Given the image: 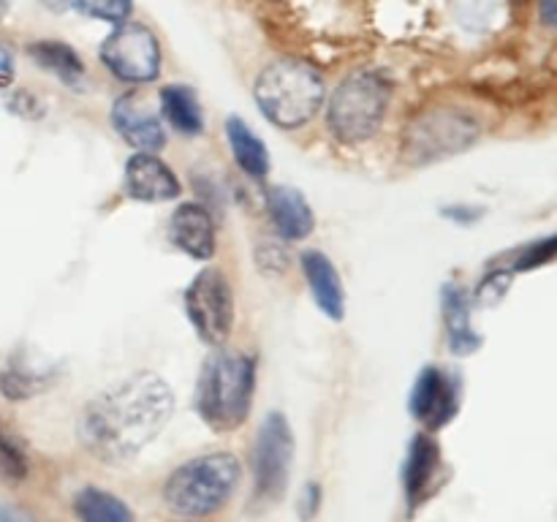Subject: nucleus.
Listing matches in <instances>:
<instances>
[{"label":"nucleus","mask_w":557,"mask_h":522,"mask_svg":"<svg viewBox=\"0 0 557 522\" xmlns=\"http://www.w3.org/2000/svg\"><path fill=\"white\" fill-rule=\"evenodd\" d=\"M256 389L253 359L239 351H215L196 386V411L218 433L243 427Z\"/></svg>","instance_id":"f03ea898"},{"label":"nucleus","mask_w":557,"mask_h":522,"mask_svg":"<svg viewBox=\"0 0 557 522\" xmlns=\"http://www.w3.org/2000/svg\"><path fill=\"white\" fill-rule=\"evenodd\" d=\"M163 120L177 130L180 136H199L205 130L199 98L185 85H169L161 90Z\"/></svg>","instance_id":"6ab92c4d"},{"label":"nucleus","mask_w":557,"mask_h":522,"mask_svg":"<svg viewBox=\"0 0 557 522\" xmlns=\"http://www.w3.org/2000/svg\"><path fill=\"white\" fill-rule=\"evenodd\" d=\"M226 139L234 152V161L239 163V169H243L248 177L267 179V174H270V152H267L264 141L250 130V125L245 123V120H226Z\"/></svg>","instance_id":"a211bd4d"},{"label":"nucleus","mask_w":557,"mask_h":522,"mask_svg":"<svg viewBox=\"0 0 557 522\" xmlns=\"http://www.w3.org/2000/svg\"><path fill=\"white\" fill-rule=\"evenodd\" d=\"M27 54L41 65L44 71H49L52 76L63 79L65 85H76V82L85 76V63L76 54L74 47H69L65 41H33L27 47Z\"/></svg>","instance_id":"aec40b11"},{"label":"nucleus","mask_w":557,"mask_h":522,"mask_svg":"<svg viewBox=\"0 0 557 522\" xmlns=\"http://www.w3.org/2000/svg\"><path fill=\"white\" fill-rule=\"evenodd\" d=\"M185 313L201 340L221 346L234 321V297L226 275L218 270L199 272L185 291Z\"/></svg>","instance_id":"1a4fd4ad"},{"label":"nucleus","mask_w":557,"mask_h":522,"mask_svg":"<svg viewBox=\"0 0 557 522\" xmlns=\"http://www.w3.org/2000/svg\"><path fill=\"white\" fill-rule=\"evenodd\" d=\"M183 185L172 166L161 161L156 152H136L125 163V194L136 201H172L177 199Z\"/></svg>","instance_id":"9b49d317"},{"label":"nucleus","mask_w":557,"mask_h":522,"mask_svg":"<svg viewBox=\"0 0 557 522\" xmlns=\"http://www.w3.org/2000/svg\"><path fill=\"white\" fill-rule=\"evenodd\" d=\"M41 5L44 9L54 11V14H63V11L71 5V0H41Z\"/></svg>","instance_id":"c756f323"},{"label":"nucleus","mask_w":557,"mask_h":522,"mask_svg":"<svg viewBox=\"0 0 557 522\" xmlns=\"http://www.w3.org/2000/svg\"><path fill=\"white\" fill-rule=\"evenodd\" d=\"M0 522H30V520H27V517H22L20 511H14V509H9V506L0 504Z\"/></svg>","instance_id":"c85d7f7f"},{"label":"nucleus","mask_w":557,"mask_h":522,"mask_svg":"<svg viewBox=\"0 0 557 522\" xmlns=\"http://www.w3.org/2000/svg\"><path fill=\"white\" fill-rule=\"evenodd\" d=\"M444 321H446V335H449V346L457 357H468V353L476 351L482 337L473 332L471 299H468L466 288L460 286L444 288Z\"/></svg>","instance_id":"dca6fc26"},{"label":"nucleus","mask_w":557,"mask_h":522,"mask_svg":"<svg viewBox=\"0 0 557 522\" xmlns=\"http://www.w3.org/2000/svg\"><path fill=\"white\" fill-rule=\"evenodd\" d=\"M14 82V54L0 44V90Z\"/></svg>","instance_id":"a878e982"},{"label":"nucleus","mask_w":557,"mask_h":522,"mask_svg":"<svg viewBox=\"0 0 557 522\" xmlns=\"http://www.w3.org/2000/svg\"><path fill=\"white\" fill-rule=\"evenodd\" d=\"M239 482L237 457L218 455L196 457L169 476L163 487V500L172 511L183 517H207L223 509Z\"/></svg>","instance_id":"20e7f679"},{"label":"nucleus","mask_w":557,"mask_h":522,"mask_svg":"<svg viewBox=\"0 0 557 522\" xmlns=\"http://www.w3.org/2000/svg\"><path fill=\"white\" fill-rule=\"evenodd\" d=\"M172 411V386L152 373H136L101 391L85 408L79 438L98 460L123 462L166 427Z\"/></svg>","instance_id":"f257e3e1"},{"label":"nucleus","mask_w":557,"mask_h":522,"mask_svg":"<svg viewBox=\"0 0 557 522\" xmlns=\"http://www.w3.org/2000/svg\"><path fill=\"white\" fill-rule=\"evenodd\" d=\"M294 435L283 413H270L253 446V500L275 504L288 487Z\"/></svg>","instance_id":"6e6552de"},{"label":"nucleus","mask_w":557,"mask_h":522,"mask_svg":"<svg viewBox=\"0 0 557 522\" xmlns=\"http://www.w3.org/2000/svg\"><path fill=\"white\" fill-rule=\"evenodd\" d=\"M319 500H321V489L315 487V484H310L308 489H305V506H308V509H305V517H313L315 514V509H319Z\"/></svg>","instance_id":"cd10ccee"},{"label":"nucleus","mask_w":557,"mask_h":522,"mask_svg":"<svg viewBox=\"0 0 557 522\" xmlns=\"http://www.w3.org/2000/svg\"><path fill=\"white\" fill-rule=\"evenodd\" d=\"M74 511L82 522H134V514L117 495L96 487H87L76 495Z\"/></svg>","instance_id":"412c9836"},{"label":"nucleus","mask_w":557,"mask_h":522,"mask_svg":"<svg viewBox=\"0 0 557 522\" xmlns=\"http://www.w3.org/2000/svg\"><path fill=\"white\" fill-rule=\"evenodd\" d=\"M302 270L321 313L330 315L332 321H341L346 315V294H343V283L335 264L319 250H308L302 256Z\"/></svg>","instance_id":"2eb2a0df"},{"label":"nucleus","mask_w":557,"mask_h":522,"mask_svg":"<svg viewBox=\"0 0 557 522\" xmlns=\"http://www.w3.org/2000/svg\"><path fill=\"white\" fill-rule=\"evenodd\" d=\"M0 476H5L9 482H22L27 476L25 451L20 449V444L3 427H0Z\"/></svg>","instance_id":"b1692460"},{"label":"nucleus","mask_w":557,"mask_h":522,"mask_svg":"<svg viewBox=\"0 0 557 522\" xmlns=\"http://www.w3.org/2000/svg\"><path fill=\"white\" fill-rule=\"evenodd\" d=\"M101 60L120 82L147 85L161 74V44L156 33L136 22L114 27L101 44Z\"/></svg>","instance_id":"0eeeda50"},{"label":"nucleus","mask_w":557,"mask_h":522,"mask_svg":"<svg viewBox=\"0 0 557 522\" xmlns=\"http://www.w3.org/2000/svg\"><path fill=\"white\" fill-rule=\"evenodd\" d=\"M79 14L90 16V20L112 22V25H123L128 22L131 11H134V3L131 0H71Z\"/></svg>","instance_id":"5701e85b"},{"label":"nucleus","mask_w":557,"mask_h":522,"mask_svg":"<svg viewBox=\"0 0 557 522\" xmlns=\"http://www.w3.org/2000/svg\"><path fill=\"white\" fill-rule=\"evenodd\" d=\"M169 237L190 259L207 261L215 256V226L201 204L177 207L169 223Z\"/></svg>","instance_id":"ddd939ff"},{"label":"nucleus","mask_w":557,"mask_h":522,"mask_svg":"<svg viewBox=\"0 0 557 522\" xmlns=\"http://www.w3.org/2000/svg\"><path fill=\"white\" fill-rule=\"evenodd\" d=\"M324 79L319 71L299 60H277L256 79V103L277 128H299L324 103Z\"/></svg>","instance_id":"7ed1b4c3"},{"label":"nucleus","mask_w":557,"mask_h":522,"mask_svg":"<svg viewBox=\"0 0 557 522\" xmlns=\"http://www.w3.org/2000/svg\"><path fill=\"white\" fill-rule=\"evenodd\" d=\"M555 259H557V234L525 245V248L515 256V266H511V270H517V272L539 270V266L549 264V261H555Z\"/></svg>","instance_id":"393cba45"},{"label":"nucleus","mask_w":557,"mask_h":522,"mask_svg":"<svg viewBox=\"0 0 557 522\" xmlns=\"http://www.w3.org/2000/svg\"><path fill=\"white\" fill-rule=\"evenodd\" d=\"M49 384V375L44 370H30V368H5L0 373V391H3L9 400H25L33 397L36 391H41Z\"/></svg>","instance_id":"4be33fe9"},{"label":"nucleus","mask_w":557,"mask_h":522,"mask_svg":"<svg viewBox=\"0 0 557 522\" xmlns=\"http://www.w3.org/2000/svg\"><path fill=\"white\" fill-rule=\"evenodd\" d=\"M389 107V87L379 74L357 71L337 85L330 101V130L341 141L357 145L381 128Z\"/></svg>","instance_id":"39448f33"},{"label":"nucleus","mask_w":557,"mask_h":522,"mask_svg":"<svg viewBox=\"0 0 557 522\" xmlns=\"http://www.w3.org/2000/svg\"><path fill=\"white\" fill-rule=\"evenodd\" d=\"M267 212H270L272 228L277 232V237H283L286 243L305 239L315 226V217L308 199L299 190L286 188V185L270 190V196H267Z\"/></svg>","instance_id":"4468645a"},{"label":"nucleus","mask_w":557,"mask_h":522,"mask_svg":"<svg viewBox=\"0 0 557 522\" xmlns=\"http://www.w3.org/2000/svg\"><path fill=\"white\" fill-rule=\"evenodd\" d=\"M539 16L547 27H557V0H539Z\"/></svg>","instance_id":"bb28decb"},{"label":"nucleus","mask_w":557,"mask_h":522,"mask_svg":"<svg viewBox=\"0 0 557 522\" xmlns=\"http://www.w3.org/2000/svg\"><path fill=\"white\" fill-rule=\"evenodd\" d=\"M11 3H14V0H0V20H3V16H5V14H9Z\"/></svg>","instance_id":"7c9ffc66"},{"label":"nucleus","mask_w":557,"mask_h":522,"mask_svg":"<svg viewBox=\"0 0 557 522\" xmlns=\"http://www.w3.org/2000/svg\"><path fill=\"white\" fill-rule=\"evenodd\" d=\"M460 406V391L457 381L444 368H424L411 391V413L413 419L428 430H441L455 419Z\"/></svg>","instance_id":"9d476101"},{"label":"nucleus","mask_w":557,"mask_h":522,"mask_svg":"<svg viewBox=\"0 0 557 522\" xmlns=\"http://www.w3.org/2000/svg\"><path fill=\"white\" fill-rule=\"evenodd\" d=\"M112 125L139 152H158L166 145V134H163L158 114L147 107L145 98L134 96V92L117 98L112 109Z\"/></svg>","instance_id":"f8f14e48"},{"label":"nucleus","mask_w":557,"mask_h":522,"mask_svg":"<svg viewBox=\"0 0 557 522\" xmlns=\"http://www.w3.org/2000/svg\"><path fill=\"white\" fill-rule=\"evenodd\" d=\"M476 120L462 112H428L406 128L403 152L411 163H433L457 156L476 141Z\"/></svg>","instance_id":"423d86ee"},{"label":"nucleus","mask_w":557,"mask_h":522,"mask_svg":"<svg viewBox=\"0 0 557 522\" xmlns=\"http://www.w3.org/2000/svg\"><path fill=\"white\" fill-rule=\"evenodd\" d=\"M441 451L430 435H417L411 440V449H408L406 460V473H403V482H406V495L411 500V506H419L424 500V495L430 493V482L438 473Z\"/></svg>","instance_id":"f3484780"}]
</instances>
